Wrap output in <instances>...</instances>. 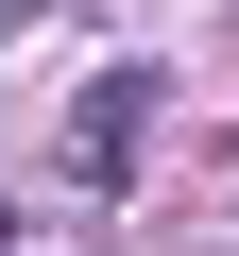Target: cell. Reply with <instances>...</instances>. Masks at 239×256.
Instances as JSON below:
<instances>
[{
	"instance_id": "6da1fadb",
	"label": "cell",
	"mask_w": 239,
	"mask_h": 256,
	"mask_svg": "<svg viewBox=\"0 0 239 256\" xmlns=\"http://www.w3.org/2000/svg\"><path fill=\"white\" fill-rule=\"evenodd\" d=\"M137 120H154V68H102V86H86V120H68V171H86V188H120V171H137Z\"/></svg>"
}]
</instances>
